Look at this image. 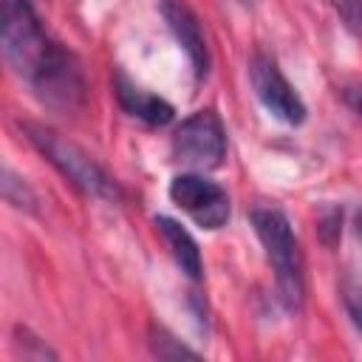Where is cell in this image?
<instances>
[{"mask_svg": "<svg viewBox=\"0 0 362 362\" xmlns=\"http://www.w3.org/2000/svg\"><path fill=\"white\" fill-rule=\"evenodd\" d=\"M3 198H6V204H11L14 209L37 212V195H34V189H31L8 164L3 167Z\"/></svg>", "mask_w": 362, "mask_h": 362, "instance_id": "cell-11", "label": "cell"}, {"mask_svg": "<svg viewBox=\"0 0 362 362\" xmlns=\"http://www.w3.org/2000/svg\"><path fill=\"white\" fill-rule=\"evenodd\" d=\"M345 102L354 107V113L362 116V88H348L345 90Z\"/></svg>", "mask_w": 362, "mask_h": 362, "instance_id": "cell-17", "label": "cell"}, {"mask_svg": "<svg viewBox=\"0 0 362 362\" xmlns=\"http://www.w3.org/2000/svg\"><path fill=\"white\" fill-rule=\"evenodd\" d=\"M153 223H156V229L161 232V238H164V243H167V249H170L175 266H178L189 280H201L204 266H201V252H198V243L192 240V235H189L178 221H173V218H167V215H156Z\"/></svg>", "mask_w": 362, "mask_h": 362, "instance_id": "cell-10", "label": "cell"}, {"mask_svg": "<svg viewBox=\"0 0 362 362\" xmlns=\"http://www.w3.org/2000/svg\"><path fill=\"white\" fill-rule=\"evenodd\" d=\"M0 42H3L6 62L25 82H31V76L42 68V62L57 48V42L42 31V23L28 6V0H3Z\"/></svg>", "mask_w": 362, "mask_h": 362, "instance_id": "cell-3", "label": "cell"}, {"mask_svg": "<svg viewBox=\"0 0 362 362\" xmlns=\"http://www.w3.org/2000/svg\"><path fill=\"white\" fill-rule=\"evenodd\" d=\"M339 232H342V209L331 206V209H325V212L320 215V221H317V235H320V240H322L325 246H337Z\"/></svg>", "mask_w": 362, "mask_h": 362, "instance_id": "cell-15", "label": "cell"}, {"mask_svg": "<svg viewBox=\"0 0 362 362\" xmlns=\"http://www.w3.org/2000/svg\"><path fill=\"white\" fill-rule=\"evenodd\" d=\"M331 6H334V11H337L339 23H342L354 37L362 40V0H331Z\"/></svg>", "mask_w": 362, "mask_h": 362, "instance_id": "cell-14", "label": "cell"}, {"mask_svg": "<svg viewBox=\"0 0 362 362\" xmlns=\"http://www.w3.org/2000/svg\"><path fill=\"white\" fill-rule=\"evenodd\" d=\"M20 130L37 147V153L45 156L79 192H85L88 198H102V201H113V204L122 201L119 184L79 144L68 141L57 130H51L45 124H37V122H20Z\"/></svg>", "mask_w": 362, "mask_h": 362, "instance_id": "cell-2", "label": "cell"}, {"mask_svg": "<svg viewBox=\"0 0 362 362\" xmlns=\"http://www.w3.org/2000/svg\"><path fill=\"white\" fill-rule=\"evenodd\" d=\"M240 3H252V0H240Z\"/></svg>", "mask_w": 362, "mask_h": 362, "instance_id": "cell-19", "label": "cell"}, {"mask_svg": "<svg viewBox=\"0 0 362 362\" xmlns=\"http://www.w3.org/2000/svg\"><path fill=\"white\" fill-rule=\"evenodd\" d=\"M170 198L175 206H181L201 229H221L229 221V195L221 184L195 175V173H181L170 181Z\"/></svg>", "mask_w": 362, "mask_h": 362, "instance_id": "cell-6", "label": "cell"}, {"mask_svg": "<svg viewBox=\"0 0 362 362\" xmlns=\"http://www.w3.org/2000/svg\"><path fill=\"white\" fill-rule=\"evenodd\" d=\"M164 17H167V25H170L173 37L178 40V45L187 51L195 76L204 79L209 74V48H206V37L201 31L198 17L187 6L173 3V0H164Z\"/></svg>", "mask_w": 362, "mask_h": 362, "instance_id": "cell-8", "label": "cell"}, {"mask_svg": "<svg viewBox=\"0 0 362 362\" xmlns=\"http://www.w3.org/2000/svg\"><path fill=\"white\" fill-rule=\"evenodd\" d=\"M342 303H345V311H348L351 322L362 334V269L348 272L342 277Z\"/></svg>", "mask_w": 362, "mask_h": 362, "instance_id": "cell-12", "label": "cell"}, {"mask_svg": "<svg viewBox=\"0 0 362 362\" xmlns=\"http://www.w3.org/2000/svg\"><path fill=\"white\" fill-rule=\"evenodd\" d=\"M116 96H119L122 107H124L130 116H136V119H141V122H147V124H153V127H164V124H170L173 116H175V110H173L170 102H164V99L156 96V93H147V90H141V88H136L124 74L116 76Z\"/></svg>", "mask_w": 362, "mask_h": 362, "instance_id": "cell-9", "label": "cell"}, {"mask_svg": "<svg viewBox=\"0 0 362 362\" xmlns=\"http://www.w3.org/2000/svg\"><path fill=\"white\" fill-rule=\"evenodd\" d=\"M173 156L195 170H215L226 158V130L215 110H195L173 133Z\"/></svg>", "mask_w": 362, "mask_h": 362, "instance_id": "cell-5", "label": "cell"}, {"mask_svg": "<svg viewBox=\"0 0 362 362\" xmlns=\"http://www.w3.org/2000/svg\"><path fill=\"white\" fill-rule=\"evenodd\" d=\"M150 348L158 359H198L195 351H189L187 345H181L175 337H170L164 328H153V339Z\"/></svg>", "mask_w": 362, "mask_h": 362, "instance_id": "cell-13", "label": "cell"}, {"mask_svg": "<svg viewBox=\"0 0 362 362\" xmlns=\"http://www.w3.org/2000/svg\"><path fill=\"white\" fill-rule=\"evenodd\" d=\"M17 348L23 351V359H57V354L51 348H45L37 337H31L25 328H17Z\"/></svg>", "mask_w": 362, "mask_h": 362, "instance_id": "cell-16", "label": "cell"}, {"mask_svg": "<svg viewBox=\"0 0 362 362\" xmlns=\"http://www.w3.org/2000/svg\"><path fill=\"white\" fill-rule=\"evenodd\" d=\"M257 240L263 243L266 260L274 272V286H277V300L283 303L286 311H300L305 283H303V255L300 243L291 232L288 218L280 209L272 206H257L249 215Z\"/></svg>", "mask_w": 362, "mask_h": 362, "instance_id": "cell-1", "label": "cell"}, {"mask_svg": "<svg viewBox=\"0 0 362 362\" xmlns=\"http://www.w3.org/2000/svg\"><path fill=\"white\" fill-rule=\"evenodd\" d=\"M249 79L260 99V105L286 124H303L305 122V105L300 93L291 88V82L283 76L277 62L269 54H255L249 62Z\"/></svg>", "mask_w": 362, "mask_h": 362, "instance_id": "cell-7", "label": "cell"}, {"mask_svg": "<svg viewBox=\"0 0 362 362\" xmlns=\"http://www.w3.org/2000/svg\"><path fill=\"white\" fill-rule=\"evenodd\" d=\"M356 235L362 238V209H359V215H356Z\"/></svg>", "mask_w": 362, "mask_h": 362, "instance_id": "cell-18", "label": "cell"}, {"mask_svg": "<svg viewBox=\"0 0 362 362\" xmlns=\"http://www.w3.org/2000/svg\"><path fill=\"white\" fill-rule=\"evenodd\" d=\"M31 90L34 96L57 110V113H76L85 102V76L71 51H65L59 42L51 51V57L42 62V68L31 76Z\"/></svg>", "mask_w": 362, "mask_h": 362, "instance_id": "cell-4", "label": "cell"}]
</instances>
